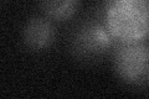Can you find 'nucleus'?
<instances>
[{
    "mask_svg": "<svg viewBox=\"0 0 149 99\" xmlns=\"http://www.w3.org/2000/svg\"><path fill=\"white\" fill-rule=\"evenodd\" d=\"M113 64L117 74L132 84L148 82L149 47L146 40L119 42L114 48Z\"/></svg>",
    "mask_w": 149,
    "mask_h": 99,
    "instance_id": "obj_2",
    "label": "nucleus"
},
{
    "mask_svg": "<svg viewBox=\"0 0 149 99\" xmlns=\"http://www.w3.org/2000/svg\"><path fill=\"white\" fill-rule=\"evenodd\" d=\"M106 29L119 42L144 40L149 30L147 0H114L106 9Z\"/></svg>",
    "mask_w": 149,
    "mask_h": 99,
    "instance_id": "obj_1",
    "label": "nucleus"
},
{
    "mask_svg": "<svg viewBox=\"0 0 149 99\" xmlns=\"http://www.w3.org/2000/svg\"><path fill=\"white\" fill-rule=\"evenodd\" d=\"M80 3L76 0H65V1H44L40 4L41 9L46 15L56 20H66L76 12Z\"/></svg>",
    "mask_w": 149,
    "mask_h": 99,
    "instance_id": "obj_4",
    "label": "nucleus"
},
{
    "mask_svg": "<svg viewBox=\"0 0 149 99\" xmlns=\"http://www.w3.org/2000/svg\"><path fill=\"white\" fill-rule=\"evenodd\" d=\"M54 25L45 17H31L24 29V41L32 50H42L50 46L54 41Z\"/></svg>",
    "mask_w": 149,
    "mask_h": 99,
    "instance_id": "obj_3",
    "label": "nucleus"
}]
</instances>
